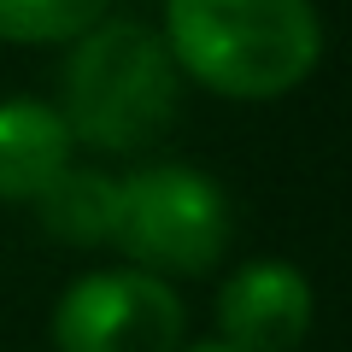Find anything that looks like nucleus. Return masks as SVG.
Wrapping results in <instances>:
<instances>
[{"label": "nucleus", "instance_id": "1", "mask_svg": "<svg viewBox=\"0 0 352 352\" xmlns=\"http://www.w3.org/2000/svg\"><path fill=\"white\" fill-rule=\"evenodd\" d=\"M176 71L223 100H276L323 59L311 0H164Z\"/></svg>", "mask_w": 352, "mask_h": 352}, {"label": "nucleus", "instance_id": "2", "mask_svg": "<svg viewBox=\"0 0 352 352\" xmlns=\"http://www.w3.org/2000/svg\"><path fill=\"white\" fill-rule=\"evenodd\" d=\"M176 94L182 71L164 36L135 18H100L82 30L59 71L65 129L100 153H147L153 141H164V129L176 124Z\"/></svg>", "mask_w": 352, "mask_h": 352}, {"label": "nucleus", "instance_id": "3", "mask_svg": "<svg viewBox=\"0 0 352 352\" xmlns=\"http://www.w3.org/2000/svg\"><path fill=\"white\" fill-rule=\"evenodd\" d=\"M112 241L135 270L153 276H206L229 247V200L212 176L188 164H147L118 182Z\"/></svg>", "mask_w": 352, "mask_h": 352}, {"label": "nucleus", "instance_id": "4", "mask_svg": "<svg viewBox=\"0 0 352 352\" xmlns=\"http://www.w3.org/2000/svg\"><path fill=\"white\" fill-rule=\"evenodd\" d=\"M188 311L153 270L76 276L53 305V352H176Z\"/></svg>", "mask_w": 352, "mask_h": 352}, {"label": "nucleus", "instance_id": "5", "mask_svg": "<svg viewBox=\"0 0 352 352\" xmlns=\"http://www.w3.org/2000/svg\"><path fill=\"white\" fill-rule=\"evenodd\" d=\"M217 335L235 352H294L311 335V282L282 258H252L217 294Z\"/></svg>", "mask_w": 352, "mask_h": 352}, {"label": "nucleus", "instance_id": "6", "mask_svg": "<svg viewBox=\"0 0 352 352\" xmlns=\"http://www.w3.org/2000/svg\"><path fill=\"white\" fill-rule=\"evenodd\" d=\"M71 164V129L59 106L12 94L0 100V200L24 206Z\"/></svg>", "mask_w": 352, "mask_h": 352}, {"label": "nucleus", "instance_id": "7", "mask_svg": "<svg viewBox=\"0 0 352 352\" xmlns=\"http://www.w3.org/2000/svg\"><path fill=\"white\" fill-rule=\"evenodd\" d=\"M30 206L41 212V229L53 241H65V247H112L118 182L106 170H76V164H65Z\"/></svg>", "mask_w": 352, "mask_h": 352}, {"label": "nucleus", "instance_id": "8", "mask_svg": "<svg viewBox=\"0 0 352 352\" xmlns=\"http://www.w3.org/2000/svg\"><path fill=\"white\" fill-rule=\"evenodd\" d=\"M112 12V0H0V41H76Z\"/></svg>", "mask_w": 352, "mask_h": 352}, {"label": "nucleus", "instance_id": "9", "mask_svg": "<svg viewBox=\"0 0 352 352\" xmlns=\"http://www.w3.org/2000/svg\"><path fill=\"white\" fill-rule=\"evenodd\" d=\"M176 352H235V346H223V340H200V346H176Z\"/></svg>", "mask_w": 352, "mask_h": 352}]
</instances>
